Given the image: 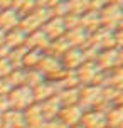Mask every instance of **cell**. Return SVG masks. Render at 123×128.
<instances>
[]
</instances>
